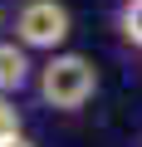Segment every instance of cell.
Masks as SVG:
<instances>
[{"mask_svg":"<svg viewBox=\"0 0 142 147\" xmlns=\"http://www.w3.org/2000/svg\"><path fill=\"white\" fill-rule=\"evenodd\" d=\"M93 93H98V69H93V59H83V54H54V59L39 69V98H44L49 108H59V113L83 108Z\"/></svg>","mask_w":142,"mask_h":147,"instance_id":"1","label":"cell"},{"mask_svg":"<svg viewBox=\"0 0 142 147\" xmlns=\"http://www.w3.org/2000/svg\"><path fill=\"white\" fill-rule=\"evenodd\" d=\"M69 30H74V15L64 0H25L15 10V44L25 49H59Z\"/></svg>","mask_w":142,"mask_h":147,"instance_id":"2","label":"cell"},{"mask_svg":"<svg viewBox=\"0 0 142 147\" xmlns=\"http://www.w3.org/2000/svg\"><path fill=\"white\" fill-rule=\"evenodd\" d=\"M30 84V49L5 39L0 44V93H20Z\"/></svg>","mask_w":142,"mask_h":147,"instance_id":"3","label":"cell"},{"mask_svg":"<svg viewBox=\"0 0 142 147\" xmlns=\"http://www.w3.org/2000/svg\"><path fill=\"white\" fill-rule=\"evenodd\" d=\"M118 30H122V39H127L132 49H142V0H127V5H122Z\"/></svg>","mask_w":142,"mask_h":147,"instance_id":"4","label":"cell"},{"mask_svg":"<svg viewBox=\"0 0 142 147\" xmlns=\"http://www.w3.org/2000/svg\"><path fill=\"white\" fill-rule=\"evenodd\" d=\"M20 132H25V123H20L15 98H10V93H0V142H10V137H20Z\"/></svg>","mask_w":142,"mask_h":147,"instance_id":"5","label":"cell"},{"mask_svg":"<svg viewBox=\"0 0 142 147\" xmlns=\"http://www.w3.org/2000/svg\"><path fill=\"white\" fill-rule=\"evenodd\" d=\"M0 147H34V142H30V137L20 132V137H10V142H0Z\"/></svg>","mask_w":142,"mask_h":147,"instance_id":"6","label":"cell"}]
</instances>
